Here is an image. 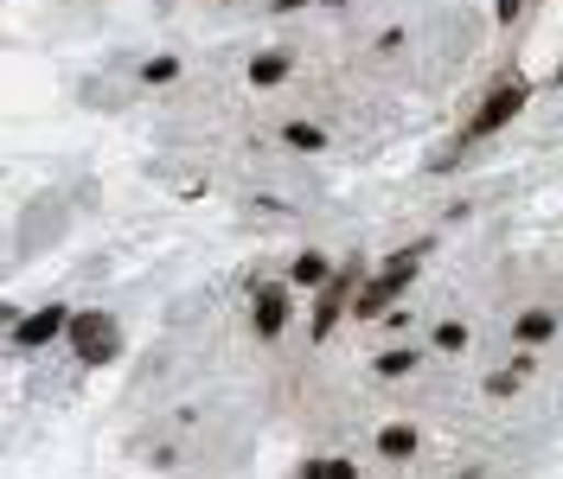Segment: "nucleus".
<instances>
[{"mask_svg":"<svg viewBox=\"0 0 563 479\" xmlns=\"http://www.w3.org/2000/svg\"><path fill=\"white\" fill-rule=\"evenodd\" d=\"M378 447H384V454H410L416 435H410V429H384V435H378Z\"/></svg>","mask_w":563,"mask_h":479,"instance_id":"nucleus-10","label":"nucleus"},{"mask_svg":"<svg viewBox=\"0 0 563 479\" xmlns=\"http://www.w3.org/2000/svg\"><path fill=\"white\" fill-rule=\"evenodd\" d=\"M339 300H346V288H327L320 295V307H314V339H327V327L339 320Z\"/></svg>","mask_w":563,"mask_h":479,"instance_id":"nucleus-6","label":"nucleus"},{"mask_svg":"<svg viewBox=\"0 0 563 479\" xmlns=\"http://www.w3.org/2000/svg\"><path fill=\"white\" fill-rule=\"evenodd\" d=\"M295 282H301V288H314V282H327V262H320V256H301V262H295Z\"/></svg>","mask_w":563,"mask_h":479,"instance_id":"nucleus-9","label":"nucleus"},{"mask_svg":"<svg viewBox=\"0 0 563 479\" xmlns=\"http://www.w3.org/2000/svg\"><path fill=\"white\" fill-rule=\"evenodd\" d=\"M250 77H257V83H282V77H289V58H282V52H263V58H257V65H250Z\"/></svg>","mask_w":563,"mask_h":479,"instance_id":"nucleus-7","label":"nucleus"},{"mask_svg":"<svg viewBox=\"0 0 563 479\" xmlns=\"http://www.w3.org/2000/svg\"><path fill=\"white\" fill-rule=\"evenodd\" d=\"M519 103H526V90H519V83H506L499 96H487V103H481V115H474V135H493V128H506V122L519 115Z\"/></svg>","mask_w":563,"mask_h":479,"instance_id":"nucleus-3","label":"nucleus"},{"mask_svg":"<svg viewBox=\"0 0 563 479\" xmlns=\"http://www.w3.org/2000/svg\"><path fill=\"white\" fill-rule=\"evenodd\" d=\"M289 141H295V148H320V128H307V122H295V128H289Z\"/></svg>","mask_w":563,"mask_h":479,"instance_id":"nucleus-13","label":"nucleus"},{"mask_svg":"<svg viewBox=\"0 0 563 479\" xmlns=\"http://www.w3.org/2000/svg\"><path fill=\"white\" fill-rule=\"evenodd\" d=\"M173 71H180L173 58H154V65H148V71H142V77H148V83H173Z\"/></svg>","mask_w":563,"mask_h":479,"instance_id":"nucleus-12","label":"nucleus"},{"mask_svg":"<svg viewBox=\"0 0 563 479\" xmlns=\"http://www.w3.org/2000/svg\"><path fill=\"white\" fill-rule=\"evenodd\" d=\"M71 339H77V358H83V365H110L115 358V327L103 313H77Z\"/></svg>","mask_w":563,"mask_h":479,"instance_id":"nucleus-1","label":"nucleus"},{"mask_svg":"<svg viewBox=\"0 0 563 479\" xmlns=\"http://www.w3.org/2000/svg\"><path fill=\"white\" fill-rule=\"evenodd\" d=\"M436 339H442V352H461V345H468V327H442Z\"/></svg>","mask_w":563,"mask_h":479,"instance_id":"nucleus-14","label":"nucleus"},{"mask_svg":"<svg viewBox=\"0 0 563 479\" xmlns=\"http://www.w3.org/2000/svg\"><path fill=\"white\" fill-rule=\"evenodd\" d=\"M416 262H423V250H410V256H397V262H391V269L378 275L372 288H365V300H359V313H378L384 300H397V295H404V282H410V269H416Z\"/></svg>","mask_w":563,"mask_h":479,"instance_id":"nucleus-2","label":"nucleus"},{"mask_svg":"<svg viewBox=\"0 0 563 479\" xmlns=\"http://www.w3.org/2000/svg\"><path fill=\"white\" fill-rule=\"evenodd\" d=\"M282 313H289V295H282V288H269V295L257 300V332L275 339V332H282Z\"/></svg>","mask_w":563,"mask_h":479,"instance_id":"nucleus-5","label":"nucleus"},{"mask_svg":"<svg viewBox=\"0 0 563 479\" xmlns=\"http://www.w3.org/2000/svg\"><path fill=\"white\" fill-rule=\"evenodd\" d=\"M58 327H65V313H58V307H38L33 320H20V345H45Z\"/></svg>","mask_w":563,"mask_h":479,"instance_id":"nucleus-4","label":"nucleus"},{"mask_svg":"<svg viewBox=\"0 0 563 479\" xmlns=\"http://www.w3.org/2000/svg\"><path fill=\"white\" fill-rule=\"evenodd\" d=\"M519 339H526V345H544V339H551V313H526V320H519Z\"/></svg>","mask_w":563,"mask_h":479,"instance_id":"nucleus-8","label":"nucleus"},{"mask_svg":"<svg viewBox=\"0 0 563 479\" xmlns=\"http://www.w3.org/2000/svg\"><path fill=\"white\" fill-rule=\"evenodd\" d=\"M307 479H359V474H352L346 460H320V467H314V474H307Z\"/></svg>","mask_w":563,"mask_h":479,"instance_id":"nucleus-11","label":"nucleus"}]
</instances>
